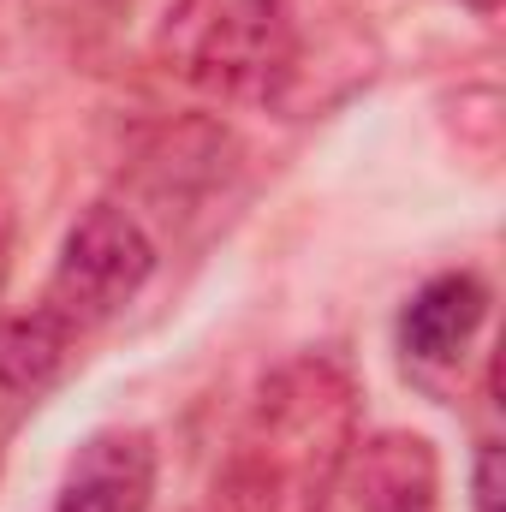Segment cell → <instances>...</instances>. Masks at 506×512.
I'll use <instances>...</instances> for the list:
<instances>
[{
  "mask_svg": "<svg viewBox=\"0 0 506 512\" xmlns=\"http://www.w3.org/2000/svg\"><path fill=\"white\" fill-rule=\"evenodd\" d=\"M358 447V387L340 358L298 352L268 370L221 465V512H328Z\"/></svg>",
  "mask_w": 506,
  "mask_h": 512,
  "instance_id": "6da1fadb",
  "label": "cell"
},
{
  "mask_svg": "<svg viewBox=\"0 0 506 512\" xmlns=\"http://www.w3.org/2000/svg\"><path fill=\"white\" fill-rule=\"evenodd\" d=\"M161 60L221 102H280L298 78V18L286 0H185L161 24Z\"/></svg>",
  "mask_w": 506,
  "mask_h": 512,
  "instance_id": "7a4b0ae2",
  "label": "cell"
},
{
  "mask_svg": "<svg viewBox=\"0 0 506 512\" xmlns=\"http://www.w3.org/2000/svg\"><path fill=\"white\" fill-rule=\"evenodd\" d=\"M149 274H155V239H149V227L131 209H120V203H96L60 239L48 292H42V310L78 340V334L114 322L131 298L143 292Z\"/></svg>",
  "mask_w": 506,
  "mask_h": 512,
  "instance_id": "3957f363",
  "label": "cell"
},
{
  "mask_svg": "<svg viewBox=\"0 0 506 512\" xmlns=\"http://www.w3.org/2000/svg\"><path fill=\"white\" fill-rule=\"evenodd\" d=\"M358 512H441V459L411 429H381L352 447L346 477Z\"/></svg>",
  "mask_w": 506,
  "mask_h": 512,
  "instance_id": "277c9868",
  "label": "cell"
},
{
  "mask_svg": "<svg viewBox=\"0 0 506 512\" xmlns=\"http://www.w3.org/2000/svg\"><path fill=\"white\" fill-rule=\"evenodd\" d=\"M149 495H155L149 435L143 429H102L72 453L54 512H149Z\"/></svg>",
  "mask_w": 506,
  "mask_h": 512,
  "instance_id": "5b68a950",
  "label": "cell"
},
{
  "mask_svg": "<svg viewBox=\"0 0 506 512\" xmlns=\"http://www.w3.org/2000/svg\"><path fill=\"white\" fill-rule=\"evenodd\" d=\"M489 316V286L477 274H435L429 286L411 292L405 316H399V346L417 358V364H447L471 346V334L483 328Z\"/></svg>",
  "mask_w": 506,
  "mask_h": 512,
  "instance_id": "8992f818",
  "label": "cell"
},
{
  "mask_svg": "<svg viewBox=\"0 0 506 512\" xmlns=\"http://www.w3.org/2000/svg\"><path fill=\"white\" fill-rule=\"evenodd\" d=\"M66 352H72V334L48 310L0 322V399L42 393V387L54 382V370L66 364Z\"/></svg>",
  "mask_w": 506,
  "mask_h": 512,
  "instance_id": "52a82bcc",
  "label": "cell"
},
{
  "mask_svg": "<svg viewBox=\"0 0 506 512\" xmlns=\"http://www.w3.org/2000/svg\"><path fill=\"white\" fill-rule=\"evenodd\" d=\"M477 512H501V447H477Z\"/></svg>",
  "mask_w": 506,
  "mask_h": 512,
  "instance_id": "ba28073f",
  "label": "cell"
},
{
  "mask_svg": "<svg viewBox=\"0 0 506 512\" xmlns=\"http://www.w3.org/2000/svg\"><path fill=\"white\" fill-rule=\"evenodd\" d=\"M465 6H477V12H495V6H501V0H465Z\"/></svg>",
  "mask_w": 506,
  "mask_h": 512,
  "instance_id": "9c48e42d",
  "label": "cell"
},
{
  "mask_svg": "<svg viewBox=\"0 0 506 512\" xmlns=\"http://www.w3.org/2000/svg\"><path fill=\"white\" fill-rule=\"evenodd\" d=\"M0 280H6V239H0Z\"/></svg>",
  "mask_w": 506,
  "mask_h": 512,
  "instance_id": "30bf717a",
  "label": "cell"
}]
</instances>
